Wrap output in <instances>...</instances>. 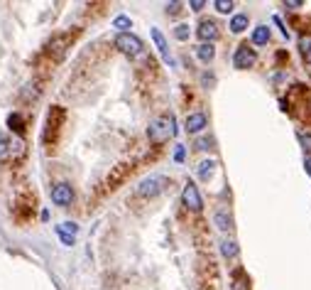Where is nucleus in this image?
Segmentation results:
<instances>
[{
  "mask_svg": "<svg viewBox=\"0 0 311 290\" xmlns=\"http://www.w3.org/2000/svg\"><path fill=\"white\" fill-rule=\"evenodd\" d=\"M213 167H216V162H213V160H203V162L198 165V177H203V180H206V177L213 172Z\"/></svg>",
  "mask_w": 311,
  "mask_h": 290,
  "instance_id": "19",
  "label": "nucleus"
},
{
  "mask_svg": "<svg viewBox=\"0 0 311 290\" xmlns=\"http://www.w3.org/2000/svg\"><path fill=\"white\" fill-rule=\"evenodd\" d=\"M25 152V143L12 138V141H5V155H22Z\"/></svg>",
  "mask_w": 311,
  "mask_h": 290,
  "instance_id": "17",
  "label": "nucleus"
},
{
  "mask_svg": "<svg viewBox=\"0 0 311 290\" xmlns=\"http://www.w3.org/2000/svg\"><path fill=\"white\" fill-rule=\"evenodd\" d=\"M231 288L233 290H250V278H248V273H245L243 268H238V271L233 273V283H231Z\"/></svg>",
  "mask_w": 311,
  "mask_h": 290,
  "instance_id": "11",
  "label": "nucleus"
},
{
  "mask_svg": "<svg viewBox=\"0 0 311 290\" xmlns=\"http://www.w3.org/2000/svg\"><path fill=\"white\" fill-rule=\"evenodd\" d=\"M152 40H155V45H157V49H159L162 59L169 64V62H172V54H169V47H167V40H164V35H162L157 27H152Z\"/></svg>",
  "mask_w": 311,
  "mask_h": 290,
  "instance_id": "10",
  "label": "nucleus"
},
{
  "mask_svg": "<svg viewBox=\"0 0 311 290\" xmlns=\"http://www.w3.org/2000/svg\"><path fill=\"white\" fill-rule=\"evenodd\" d=\"M252 42L255 45H267L270 42V27L267 25H257L252 32Z\"/></svg>",
  "mask_w": 311,
  "mask_h": 290,
  "instance_id": "12",
  "label": "nucleus"
},
{
  "mask_svg": "<svg viewBox=\"0 0 311 290\" xmlns=\"http://www.w3.org/2000/svg\"><path fill=\"white\" fill-rule=\"evenodd\" d=\"M299 47H302V54L307 57V62H311V35H304L299 40Z\"/></svg>",
  "mask_w": 311,
  "mask_h": 290,
  "instance_id": "20",
  "label": "nucleus"
},
{
  "mask_svg": "<svg viewBox=\"0 0 311 290\" xmlns=\"http://www.w3.org/2000/svg\"><path fill=\"white\" fill-rule=\"evenodd\" d=\"M62 121H64V108L52 106V108H49V113H47V126H44V133H42V143H44V145H52L54 141H57V131H59Z\"/></svg>",
  "mask_w": 311,
  "mask_h": 290,
  "instance_id": "3",
  "label": "nucleus"
},
{
  "mask_svg": "<svg viewBox=\"0 0 311 290\" xmlns=\"http://www.w3.org/2000/svg\"><path fill=\"white\" fill-rule=\"evenodd\" d=\"M182 199H184V204H187L189 209H194V212H198V209L203 207V202H201V194H198V190H196V185H194V182H187V185H184Z\"/></svg>",
  "mask_w": 311,
  "mask_h": 290,
  "instance_id": "7",
  "label": "nucleus"
},
{
  "mask_svg": "<svg viewBox=\"0 0 311 290\" xmlns=\"http://www.w3.org/2000/svg\"><path fill=\"white\" fill-rule=\"evenodd\" d=\"M297 136H299V141H302V145H304V150H311V133H304V131H299Z\"/></svg>",
  "mask_w": 311,
  "mask_h": 290,
  "instance_id": "26",
  "label": "nucleus"
},
{
  "mask_svg": "<svg viewBox=\"0 0 311 290\" xmlns=\"http://www.w3.org/2000/svg\"><path fill=\"white\" fill-rule=\"evenodd\" d=\"M304 167H307V172H309V175H311V155H309V157H307V160H304Z\"/></svg>",
  "mask_w": 311,
  "mask_h": 290,
  "instance_id": "31",
  "label": "nucleus"
},
{
  "mask_svg": "<svg viewBox=\"0 0 311 290\" xmlns=\"http://www.w3.org/2000/svg\"><path fill=\"white\" fill-rule=\"evenodd\" d=\"M189 35H191V30H189V25H184V22L174 27V37H177V40L187 42V40H189Z\"/></svg>",
  "mask_w": 311,
  "mask_h": 290,
  "instance_id": "22",
  "label": "nucleus"
},
{
  "mask_svg": "<svg viewBox=\"0 0 311 290\" xmlns=\"http://www.w3.org/2000/svg\"><path fill=\"white\" fill-rule=\"evenodd\" d=\"M196 35L201 37V42H203V45H211V42L218 37V25H216L213 20H201V22H198Z\"/></svg>",
  "mask_w": 311,
  "mask_h": 290,
  "instance_id": "8",
  "label": "nucleus"
},
{
  "mask_svg": "<svg viewBox=\"0 0 311 290\" xmlns=\"http://www.w3.org/2000/svg\"><path fill=\"white\" fill-rule=\"evenodd\" d=\"M213 5H216V10H218V12H223V15H228V12L235 7V2H233V0H216Z\"/></svg>",
  "mask_w": 311,
  "mask_h": 290,
  "instance_id": "21",
  "label": "nucleus"
},
{
  "mask_svg": "<svg viewBox=\"0 0 311 290\" xmlns=\"http://www.w3.org/2000/svg\"><path fill=\"white\" fill-rule=\"evenodd\" d=\"M113 27H118L120 32H125L127 27H132V22H130V17H127V15H118V17L113 20Z\"/></svg>",
  "mask_w": 311,
  "mask_h": 290,
  "instance_id": "23",
  "label": "nucleus"
},
{
  "mask_svg": "<svg viewBox=\"0 0 311 290\" xmlns=\"http://www.w3.org/2000/svg\"><path fill=\"white\" fill-rule=\"evenodd\" d=\"M213 221H216V226H218L221 231H231V229H233V217L226 214V212H216Z\"/></svg>",
  "mask_w": 311,
  "mask_h": 290,
  "instance_id": "14",
  "label": "nucleus"
},
{
  "mask_svg": "<svg viewBox=\"0 0 311 290\" xmlns=\"http://www.w3.org/2000/svg\"><path fill=\"white\" fill-rule=\"evenodd\" d=\"M52 202H54L57 207H69V204L74 202V190H71V185L57 182V185L52 187Z\"/></svg>",
  "mask_w": 311,
  "mask_h": 290,
  "instance_id": "6",
  "label": "nucleus"
},
{
  "mask_svg": "<svg viewBox=\"0 0 311 290\" xmlns=\"http://www.w3.org/2000/svg\"><path fill=\"white\" fill-rule=\"evenodd\" d=\"M221 253H223L226 258H235V256L240 253L238 241H223V243H221Z\"/></svg>",
  "mask_w": 311,
  "mask_h": 290,
  "instance_id": "16",
  "label": "nucleus"
},
{
  "mask_svg": "<svg viewBox=\"0 0 311 290\" xmlns=\"http://www.w3.org/2000/svg\"><path fill=\"white\" fill-rule=\"evenodd\" d=\"M302 5H304L302 0H287V2H284V7H289V10H297V7H302Z\"/></svg>",
  "mask_w": 311,
  "mask_h": 290,
  "instance_id": "27",
  "label": "nucleus"
},
{
  "mask_svg": "<svg viewBox=\"0 0 311 290\" xmlns=\"http://www.w3.org/2000/svg\"><path fill=\"white\" fill-rule=\"evenodd\" d=\"M169 185H172V180H169V177H164V175H152V177H145V180L137 185V197L152 199V197L162 194Z\"/></svg>",
  "mask_w": 311,
  "mask_h": 290,
  "instance_id": "2",
  "label": "nucleus"
},
{
  "mask_svg": "<svg viewBox=\"0 0 311 290\" xmlns=\"http://www.w3.org/2000/svg\"><path fill=\"white\" fill-rule=\"evenodd\" d=\"M57 229H59V231H64V234H71V236H74V234L78 231V226H76L74 221H64V224H59Z\"/></svg>",
  "mask_w": 311,
  "mask_h": 290,
  "instance_id": "24",
  "label": "nucleus"
},
{
  "mask_svg": "<svg viewBox=\"0 0 311 290\" xmlns=\"http://www.w3.org/2000/svg\"><path fill=\"white\" fill-rule=\"evenodd\" d=\"M208 126V121H206V116L203 113H191V116H187V133H201L203 128Z\"/></svg>",
  "mask_w": 311,
  "mask_h": 290,
  "instance_id": "9",
  "label": "nucleus"
},
{
  "mask_svg": "<svg viewBox=\"0 0 311 290\" xmlns=\"http://www.w3.org/2000/svg\"><path fill=\"white\" fill-rule=\"evenodd\" d=\"M7 126H10L12 133H25V118L20 113H10L7 116Z\"/></svg>",
  "mask_w": 311,
  "mask_h": 290,
  "instance_id": "15",
  "label": "nucleus"
},
{
  "mask_svg": "<svg viewBox=\"0 0 311 290\" xmlns=\"http://www.w3.org/2000/svg\"><path fill=\"white\" fill-rule=\"evenodd\" d=\"M57 234H59V239H62L64 246H74V243H76V239H74L71 234H64V231H59V229H57Z\"/></svg>",
  "mask_w": 311,
  "mask_h": 290,
  "instance_id": "25",
  "label": "nucleus"
},
{
  "mask_svg": "<svg viewBox=\"0 0 311 290\" xmlns=\"http://www.w3.org/2000/svg\"><path fill=\"white\" fill-rule=\"evenodd\" d=\"M245 27H248V15H245V12H243V15H235V17L231 20V30H233L235 35L243 32Z\"/></svg>",
  "mask_w": 311,
  "mask_h": 290,
  "instance_id": "18",
  "label": "nucleus"
},
{
  "mask_svg": "<svg viewBox=\"0 0 311 290\" xmlns=\"http://www.w3.org/2000/svg\"><path fill=\"white\" fill-rule=\"evenodd\" d=\"M174 133H177V128H174V116L172 113H162L147 126V138H150V143L155 145L167 143Z\"/></svg>",
  "mask_w": 311,
  "mask_h": 290,
  "instance_id": "1",
  "label": "nucleus"
},
{
  "mask_svg": "<svg viewBox=\"0 0 311 290\" xmlns=\"http://www.w3.org/2000/svg\"><path fill=\"white\" fill-rule=\"evenodd\" d=\"M189 5H191V10H196V12H198V10H203V5H206V2H203V0H191Z\"/></svg>",
  "mask_w": 311,
  "mask_h": 290,
  "instance_id": "29",
  "label": "nucleus"
},
{
  "mask_svg": "<svg viewBox=\"0 0 311 290\" xmlns=\"http://www.w3.org/2000/svg\"><path fill=\"white\" fill-rule=\"evenodd\" d=\"M179 10H182V2H169L167 5V12H172V15H177Z\"/></svg>",
  "mask_w": 311,
  "mask_h": 290,
  "instance_id": "28",
  "label": "nucleus"
},
{
  "mask_svg": "<svg viewBox=\"0 0 311 290\" xmlns=\"http://www.w3.org/2000/svg\"><path fill=\"white\" fill-rule=\"evenodd\" d=\"M116 47L127 54V57H137V54H142V42H140V37H135V35H130V32H120L118 37H116Z\"/></svg>",
  "mask_w": 311,
  "mask_h": 290,
  "instance_id": "4",
  "label": "nucleus"
},
{
  "mask_svg": "<svg viewBox=\"0 0 311 290\" xmlns=\"http://www.w3.org/2000/svg\"><path fill=\"white\" fill-rule=\"evenodd\" d=\"M174 160H177V162L184 160V147H182V145H177V150H174Z\"/></svg>",
  "mask_w": 311,
  "mask_h": 290,
  "instance_id": "30",
  "label": "nucleus"
},
{
  "mask_svg": "<svg viewBox=\"0 0 311 290\" xmlns=\"http://www.w3.org/2000/svg\"><path fill=\"white\" fill-rule=\"evenodd\" d=\"M255 62H257V54H255V49H250L248 45H240L235 49V54H233V64L238 69H250V67H255Z\"/></svg>",
  "mask_w": 311,
  "mask_h": 290,
  "instance_id": "5",
  "label": "nucleus"
},
{
  "mask_svg": "<svg viewBox=\"0 0 311 290\" xmlns=\"http://www.w3.org/2000/svg\"><path fill=\"white\" fill-rule=\"evenodd\" d=\"M196 57H198L201 62L208 64V62L216 57V47H213V45H198V47H196Z\"/></svg>",
  "mask_w": 311,
  "mask_h": 290,
  "instance_id": "13",
  "label": "nucleus"
}]
</instances>
